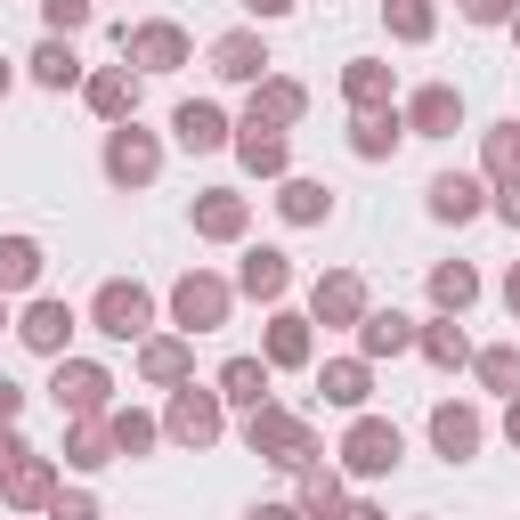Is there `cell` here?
I'll list each match as a JSON object with an SVG mask.
<instances>
[{"label":"cell","mask_w":520,"mask_h":520,"mask_svg":"<svg viewBox=\"0 0 520 520\" xmlns=\"http://www.w3.org/2000/svg\"><path fill=\"white\" fill-rule=\"evenodd\" d=\"M472 17H504V0H472Z\"/></svg>","instance_id":"24"},{"label":"cell","mask_w":520,"mask_h":520,"mask_svg":"<svg viewBox=\"0 0 520 520\" xmlns=\"http://www.w3.org/2000/svg\"><path fill=\"white\" fill-rule=\"evenodd\" d=\"M244 155H252L260 171H269V163H285V139H277L269 122H252V139H244Z\"/></svg>","instance_id":"11"},{"label":"cell","mask_w":520,"mask_h":520,"mask_svg":"<svg viewBox=\"0 0 520 520\" xmlns=\"http://www.w3.org/2000/svg\"><path fill=\"white\" fill-rule=\"evenodd\" d=\"M220 382H228V399H260V366H252V358H236Z\"/></svg>","instance_id":"14"},{"label":"cell","mask_w":520,"mask_h":520,"mask_svg":"<svg viewBox=\"0 0 520 520\" xmlns=\"http://www.w3.org/2000/svg\"><path fill=\"white\" fill-rule=\"evenodd\" d=\"M57 520H98V512L90 504H57Z\"/></svg>","instance_id":"23"},{"label":"cell","mask_w":520,"mask_h":520,"mask_svg":"<svg viewBox=\"0 0 520 520\" xmlns=\"http://www.w3.org/2000/svg\"><path fill=\"white\" fill-rule=\"evenodd\" d=\"M472 195H480L472 179H439V187H431V204H439L447 220H464V212H472Z\"/></svg>","instance_id":"8"},{"label":"cell","mask_w":520,"mask_h":520,"mask_svg":"<svg viewBox=\"0 0 520 520\" xmlns=\"http://www.w3.org/2000/svg\"><path fill=\"white\" fill-rule=\"evenodd\" d=\"M325 399H366V374L358 366H334V374H325Z\"/></svg>","instance_id":"16"},{"label":"cell","mask_w":520,"mask_h":520,"mask_svg":"<svg viewBox=\"0 0 520 520\" xmlns=\"http://www.w3.org/2000/svg\"><path fill=\"white\" fill-rule=\"evenodd\" d=\"M171 431H179V439H212V407H204V399H179Z\"/></svg>","instance_id":"10"},{"label":"cell","mask_w":520,"mask_h":520,"mask_svg":"<svg viewBox=\"0 0 520 520\" xmlns=\"http://www.w3.org/2000/svg\"><path fill=\"white\" fill-rule=\"evenodd\" d=\"M98 317H106V334H139V325H147V293H130V285H114V293L98 301Z\"/></svg>","instance_id":"2"},{"label":"cell","mask_w":520,"mask_h":520,"mask_svg":"<svg viewBox=\"0 0 520 520\" xmlns=\"http://www.w3.org/2000/svg\"><path fill=\"white\" fill-rule=\"evenodd\" d=\"M350 464H358V472H390V464H399V431L358 423V439H350Z\"/></svg>","instance_id":"1"},{"label":"cell","mask_w":520,"mask_h":520,"mask_svg":"<svg viewBox=\"0 0 520 520\" xmlns=\"http://www.w3.org/2000/svg\"><path fill=\"white\" fill-rule=\"evenodd\" d=\"M25 342H41V350H57V342H65V309H57V301H41V309L25 317Z\"/></svg>","instance_id":"5"},{"label":"cell","mask_w":520,"mask_h":520,"mask_svg":"<svg viewBox=\"0 0 520 520\" xmlns=\"http://www.w3.org/2000/svg\"><path fill=\"white\" fill-rule=\"evenodd\" d=\"M407 342V317H374L366 325V350H399Z\"/></svg>","instance_id":"15"},{"label":"cell","mask_w":520,"mask_h":520,"mask_svg":"<svg viewBox=\"0 0 520 520\" xmlns=\"http://www.w3.org/2000/svg\"><path fill=\"white\" fill-rule=\"evenodd\" d=\"M139 49H147L155 65H171V57H179V41H171V33H139Z\"/></svg>","instance_id":"21"},{"label":"cell","mask_w":520,"mask_h":520,"mask_svg":"<svg viewBox=\"0 0 520 520\" xmlns=\"http://www.w3.org/2000/svg\"><path fill=\"white\" fill-rule=\"evenodd\" d=\"M512 301H520V277H512Z\"/></svg>","instance_id":"27"},{"label":"cell","mask_w":520,"mask_h":520,"mask_svg":"<svg viewBox=\"0 0 520 520\" xmlns=\"http://www.w3.org/2000/svg\"><path fill=\"white\" fill-rule=\"evenodd\" d=\"M98 390H106V374H90V366H65L57 374V399H74V407H90Z\"/></svg>","instance_id":"6"},{"label":"cell","mask_w":520,"mask_h":520,"mask_svg":"<svg viewBox=\"0 0 520 520\" xmlns=\"http://www.w3.org/2000/svg\"><path fill=\"white\" fill-rule=\"evenodd\" d=\"M252 9H260V17H277V9H293V0H252Z\"/></svg>","instance_id":"25"},{"label":"cell","mask_w":520,"mask_h":520,"mask_svg":"<svg viewBox=\"0 0 520 520\" xmlns=\"http://www.w3.org/2000/svg\"><path fill=\"white\" fill-rule=\"evenodd\" d=\"M220 74H260V65H252V41H228V49H220Z\"/></svg>","instance_id":"19"},{"label":"cell","mask_w":520,"mask_h":520,"mask_svg":"<svg viewBox=\"0 0 520 520\" xmlns=\"http://www.w3.org/2000/svg\"><path fill=\"white\" fill-rule=\"evenodd\" d=\"M33 269H41V252H33V244H0V285H25Z\"/></svg>","instance_id":"9"},{"label":"cell","mask_w":520,"mask_h":520,"mask_svg":"<svg viewBox=\"0 0 520 520\" xmlns=\"http://www.w3.org/2000/svg\"><path fill=\"white\" fill-rule=\"evenodd\" d=\"M147 171H155L147 139H114V179H147Z\"/></svg>","instance_id":"7"},{"label":"cell","mask_w":520,"mask_h":520,"mask_svg":"<svg viewBox=\"0 0 520 520\" xmlns=\"http://www.w3.org/2000/svg\"><path fill=\"white\" fill-rule=\"evenodd\" d=\"M179 139L187 147H220V114L212 106H179Z\"/></svg>","instance_id":"3"},{"label":"cell","mask_w":520,"mask_h":520,"mask_svg":"<svg viewBox=\"0 0 520 520\" xmlns=\"http://www.w3.org/2000/svg\"><path fill=\"white\" fill-rule=\"evenodd\" d=\"M439 301L464 309V301H472V269H439Z\"/></svg>","instance_id":"17"},{"label":"cell","mask_w":520,"mask_h":520,"mask_svg":"<svg viewBox=\"0 0 520 520\" xmlns=\"http://www.w3.org/2000/svg\"><path fill=\"white\" fill-rule=\"evenodd\" d=\"M244 285H252V293H277V285H285V260H277V252H260L252 269H244Z\"/></svg>","instance_id":"13"},{"label":"cell","mask_w":520,"mask_h":520,"mask_svg":"<svg viewBox=\"0 0 520 520\" xmlns=\"http://www.w3.org/2000/svg\"><path fill=\"white\" fill-rule=\"evenodd\" d=\"M472 439H480V423H472V415H439V447H447V455H464Z\"/></svg>","instance_id":"12"},{"label":"cell","mask_w":520,"mask_h":520,"mask_svg":"<svg viewBox=\"0 0 520 520\" xmlns=\"http://www.w3.org/2000/svg\"><path fill=\"white\" fill-rule=\"evenodd\" d=\"M252 520H293V512H252Z\"/></svg>","instance_id":"26"},{"label":"cell","mask_w":520,"mask_h":520,"mask_svg":"<svg viewBox=\"0 0 520 520\" xmlns=\"http://www.w3.org/2000/svg\"><path fill=\"white\" fill-rule=\"evenodd\" d=\"M49 17H57V25H82V17H90V0H49Z\"/></svg>","instance_id":"22"},{"label":"cell","mask_w":520,"mask_h":520,"mask_svg":"<svg viewBox=\"0 0 520 520\" xmlns=\"http://www.w3.org/2000/svg\"><path fill=\"white\" fill-rule=\"evenodd\" d=\"M415 122H423V130H439V122H455V98H447V90H431V98L415 106Z\"/></svg>","instance_id":"18"},{"label":"cell","mask_w":520,"mask_h":520,"mask_svg":"<svg viewBox=\"0 0 520 520\" xmlns=\"http://www.w3.org/2000/svg\"><path fill=\"white\" fill-rule=\"evenodd\" d=\"M41 82H74V57H65V49H41Z\"/></svg>","instance_id":"20"},{"label":"cell","mask_w":520,"mask_h":520,"mask_svg":"<svg viewBox=\"0 0 520 520\" xmlns=\"http://www.w3.org/2000/svg\"><path fill=\"white\" fill-rule=\"evenodd\" d=\"M179 317L187 325H212L220 317V285H179Z\"/></svg>","instance_id":"4"}]
</instances>
